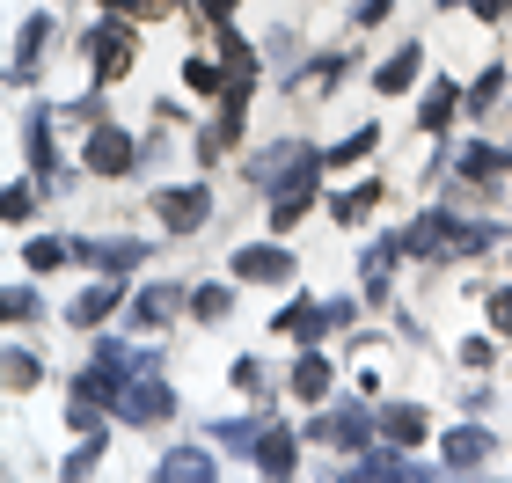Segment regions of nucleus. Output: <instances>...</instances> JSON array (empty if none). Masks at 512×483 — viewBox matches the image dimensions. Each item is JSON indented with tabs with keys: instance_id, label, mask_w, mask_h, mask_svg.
Here are the masks:
<instances>
[{
	"instance_id": "f257e3e1",
	"label": "nucleus",
	"mask_w": 512,
	"mask_h": 483,
	"mask_svg": "<svg viewBox=\"0 0 512 483\" xmlns=\"http://www.w3.org/2000/svg\"><path fill=\"white\" fill-rule=\"evenodd\" d=\"M154 213H161L169 235H198V227L213 220V191H205V183H176V191L154 198Z\"/></svg>"
},
{
	"instance_id": "f03ea898",
	"label": "nucleus",
	"mask_w": 512,
	"mask_h": 483,
	"mask_svg": "<svg viewBox=\"0 0 512 483\" xmlns=\"http://www.w3.org/2000/svg\"><path fill=\"white\" fill-rule=\"evenodd\" d=\"M169 410H176V388H161L154 374L125 381V396H118V418H125V425H161Z\"/></svg>"
},
{
	"instance_id": "7ed1b4c3",
	"label": "nucleus",
	"mask_w": 512,
	"mask_h": 483,
	"mask_svg": "<svg viewBox=\"0 0 512 483\" xmlns=\"http://www.w3.org/2000/svg\"><path fill=\"white\" fill-rule=\"evenodd\" d=\"M88 66H96L103 81H118L132 66V22H96V30H88Z\"/></svg>"
},
{
	"instance_id": "20e7f679",
	"label": "nucleus",
	"mask_w": 512,
	"mask_h": 483,
	"mask_svg": "<svg viewBox=\"0 0 512 483\" xmlns=\"http://www.w3.org/2000/svg\"><path fill=\"white\" fill-rule=\"evenodd\" d=\"M315 169H322V161H308V169H293V176H286V183L271 191V227H278V235H286V227H293V220H300V213L315 205Z\"/></svg>"
},
{
	"instance_id": "39448f33",
	"label": "nucleus",
	"mask_w": 512,
	"mask_h": 483,
	"mask_svg": "<svg viewBox=\"0 0 512 483\" xmlns=\"http://www.w3.org/2000/svg\"><path fill=\"white\" fill-rule=\"evenodd\" d=\"M454 235H461L454 213H425L417 227H403V249L410 257H454Z\"/></svg>"
},
{
	"instance_id": "423d86ee",
	"label": "nucleus",
	"mask_w": 512,
	"mask_h": 483,
	"mask_svg": "<svg viewBox=\"0 0 512 483\" xmlns=\"http://www.w3.org/2000/svg\"><path fill=\"white\" fill-rule=\"evenodd\" d=\"M235 279H278V286H286L293 279V249H271V242L235 249Z\"/></svg>"
},
{
	"instance_id": "0eeeda50",
	"label": "nucleus",
	"mask_w": 512,
	"mask_h": 483,
	"mask_svg": "<svg viewBox=\"0 0 512 483\" xmlns=\"http://www.w3.org/2000/svg\"><path fill=\"white\" fill-rule=\"evenodd\" d=\"M439 454H447V469H454V476H469V469H483V462H491V432L454 425L447 440H439Z\"/></svg>"
},
{
	"instance_id": "6e6552de",
	"label": "nucleus",
	"mask_w": 512,
	"mask_h": 483,
	"mask_svg": "<svg viewBox=\"0 0 512 483\" xmlns=\"http://www.w3.org/2000/svg\"><path fill=\"white\" fill-rule=\"evenodd\" d=\"M132 161H139V154H132L125 132H118V125H110V132L96 125V140H88V169H96V176H132Z\"/></svg>"
},
{
	"instance_id": "1a4fd4ad",
	"label": "nucleus",
	"mask_w": 512,
	"mask_h": 483,
	"mask_svg": "<svg viewBox=\"0 0 512 483\" xmlns=\"http://www.w3.org/2000/svg\"><path fill=\"white\" fill-rule=\"evenodd\" d=\"M118 301H125V286H118V271H103V286H88V293H81V301H74V308H66V315H74V322H81V330H96V322H103L110 308H118Z\"/></svg>"
},
{
	"instance_id": "9d476101",
	"label": "nucleus",
	"mask_w": 512,
	"mask_h": 483,
	"mask_svg": "<svg viewBox=\"0 0 512 483\" xmlns=\"http://www.w3.org/2000/svg\"><path fill=\"white\" fill-rule=\"evenodd\" d=\"M308 432H315V440H330V447H366V432H374V425H366V410H330V418H315Z\"/></svg>"
},
{
	"instance_id": "9b49d317",
	"label": "nucleus",
	"mask_w": 512,
	"mask_h": 483,
	"mask_svg": "<svg viewBox=\"0 0 512 483\" xmlns=\"http://www.w3.org/2000/svg\"><path fill=\"white\" fill-rule=\"evenodd\" d=\"M30 169H37V183L44 191H66V169H59V147H52V125H30Z\"/></svg>"
},
{
	"instance_id": "f8f14e48",
	"label": "nucleus",
	"mask_w": 512,
	"mask_h": 483,
	"mask_svg": "<svg viewBox=\"0 0 512 483\" xmlns=\"http://www.w3.org/2000/svg\"><path fill=\"white\" fill-rule=\"evenodd\" d=\"M52 44V15H30L22 22V37H15V81H30L37 74V52Z\"/></svg>"
},
{
	"instance_id": "ddd939ff",
	"label": "nucleus",
	"mask_w": 512,
	"mask_h": 483,
	"mask_svg": "<svg viewBox=\"0 0 512 483\" xmlns=\"http://www.w3.org/2000/svg\"><path fill=\"white\" fill-rule=\"evenodd\" d=\"M256 469H264V476H293V469H300L293 432H264V440H256Z\"/></svg>"
},
{
	"instance_id": "4468645a",
	"label": "nucleus",
	"mask_w": 512,
	"mask_h": 483,
	"mask_svg": "<svg viewBox=\"0 0 512 483\" xmlns=\"http://www.w3.org/2000/svg\"><path fill=\"white\" fill-rule=\"evenodd\" d=\"M176 308H183V293H176V286H147V293L132 301V322H139V330H161V322H169Z\"/></svg>"
},
{
	"instance_id": "2eb2a0df",
	"label": "nucleus",
	"mask_w": 512,
	"mask_h": 483,
	"mask_svg": "<svg viewBox=\"0 0 512 483\" xmlns=\"http://www.w3.org/2000/svg\"><path fill=\"white\" fill-rule=\"evenodd\" d=\"M417 66H425V44H403V52H395L381 74H374V81H381V96H403V88L417 81Z\"/></svg>"
},
{
	"instance_id": "dca6fc26",
	"label": "nucleus",
	"mask_w": 512,
	"mask_h": 483,
	"mask_svg": "<svg viewBox=\"0 0 512 483\" xmlns=\"http://www.w3.org/2000/svg\"><path fill=\"white\" fill-rule=\"evenodd\" d=\"M278 330H293L300 344H322V330H330V308H308V301H293V308H278Z\"/></svg>"
},
{
	"instance_id": "f3484780",
	"label": "nucleus",
	"mask_w": 512,
	"mask_h": 483,
	"mask_svg": "<svg viewBox=\"0 0 512 483\" xmlns=\"http://www.w3.org/2000/svg\"><path fill=\"white\" fill-rule=\"evenodd\" d=\"M330 381H337V374H330V359H322V352H308V359L293 366V396H300V403L330 396Z\"/></svg>"
},
{
	"instance_id": "a211bd4d",
	"label": "nucleus",
	"mask_w": 512,
	"mask_h": 483,
	"mask_svg": "<svg viewBox=\"0 0 512 483\" xmlns=\"http://www.w3.org/2000/svg\"><path fill=\"white\" fill-rule=\"evenodd\" d=\"M469 183H498V169H512V161L498 154V147H461V161H454Z\"/></svg>"
},
{
	"instance_id": "6ab92c4d",
	"label": "nucleus",
	"mask_w": 512,
	"mask_h": 483,
	"mask_svg": "<svg viewBox=\"0 0 512 483\" xmlns=\"http://www.w3.org/2000/svg\"><path fill=\"white\" fill-rule=\"evenodd\" d=\"M505 66H491V74H476V88H469V118H491V110L505 103Z\"/></svg>"
},
{
	"instance_id": "aec40b11",
	"label": "nucleus",
	"mask_w": 512,
	"mask_h": 483,
	"mask_svg": "<svg viewBox=\"0 0 512 483\" xmlns=\"http://www.w3.org/2000/svg\"><path fill=\"white\" fill-rule=\"evenodd\" d=\"M374 205H381V183H359V191H337V198H330V213H337L344 227H352V220L374 213Z\"/></svg>"
},
{
	"instance_id": "412c9836",
	"label": "nucleus",
	"mask_w": 512,
	"mask_h": 483,
	"mask_svg": "<svg viewBox=\"0 0 512 483\" xmlns=\"http://www.w3.org/2000/svg\"><path fill=\"white\" fill-rule=\"evenodd\" d=\"M213 440H220V447H235V454H249L256 440H264V418H220V425H213Z\"/></svg>"
},
{
	"instance_id": "4be33fe9",
	"label": "nucleus",
	"mask_w": 512,
	"mask_h": 483,
	"mask_svg": "<svg viewBox=\"0 0 512 483\" xmlns=\"http://www.w3.org/2000/svg\"><path fill=\"white\" fill-rule=\"evenodd\" d=\"M154 476H161V483H169V476H213V454H205V447H176Z\"/></svg>"
},
{
	"instance_id": "5701e85b",
	"label": "nucleus",
	"mask_w": 512,
	"mask_h": 483,
	"mask_svg": "<svg viewBox=\"0 0 512 483\" xmlns=\"http://www.w3.org/2000/svg\"><path fill=\"white\" fill-rule=\"evenodd\" d=\"M454 96H461V88H454V81H432V88H425V110H417V118H425V125L439 132V125H447V118H454Z\"/></svg>"
},
{
	"instance_id": "b1692460",
	"label": "nucleus",
	"mask_w": 512,
	"mask_h": 483,
	"mask_svg": "<svg viewBox=\"0 0 512 483\" xmlns=\"http://www.w3.org/2000/svg\"><path fill=\"white\" fill-rule=\"evenodd\" d=\"M381 425H388V440H395V447H410V440H425V410H410V403H403V410H388V418H381Z\"/></svg>"
},
{
	"instance_id": "393cba45",
	"label": "nucleus",
	"mask_w": 512,
	"mask_h": 483,
	"mask_svg": "<svg viewBox=\"0 0 512 483\" xmlns=\"http://www.w3.org/2000/svg\"><path fill=\"white\" fill-rule=\"evenodd\" d=\"M227 301H235L227 286H198V293H191V315H198V322H220V315H227Z\"/></svg>"
},
{
	"instance_id": "a878e982",
	"label": "nucleus",
	"mask_w": 512,
	"mask_h": 483,
	"mask_svg": "<svg viewBox=\"0 0 512 483\" xmlns=\"http://www.w3.org/2000/svg\"><path fill=\"white\" fill-rule=\"evenodd\" d=\"M96 462H103V432H81V447L66 454V476H88Z\"/></svg>"
},
{
	"instance_id": "bb28decb",
	"label": "nucleus",
	"mask_w": 512,
	"mask_h": 483,
	"mask_svg": "<svg viewBox=\"0 0 512 483\" xmlns=\"http://www.w3.org/2000/svg\"><path fill=\"white\" fill-rule=\"evenodd\" d=\"M344 476H417V469H403L395 454H359V462L344 469Z\"/></svg>"
},
{
	"instance_id": "cd10ccee",
	"label": "nucleus",
	"mask_w": 512,
	"mask_h": 483,
	"mask_svg": "<svg viewBox=\"0 0 512 483\" xmlns=\"http://www.w3.org/2000/svg\"><path fill=\"white\" fill-rule=\"evenodd\" d=\"M74 257V242H30V271H59Z\"/></svg>"
},
{
	"instance_id": "c85d7f7f",
	"label": "nucleus",
	"mask_w": 512,
	"mask_h": 483,
	"mask_svg": "<svg viewBox=\"0 0 512 483\" xmlns=\"http://www.w3.org/2000/svg\"><path fill=\"white\" fill-rule=\"evenodd\" d=\"M183 81L205 96V88H220V66H213V59H191V66H183Z\"/></svg>"
},
{
	"instance_id": "c756f323",
	"label": "nucleus",
	"mask_w": 512,
	"mask_h": 483,
	"mask_svg": "<svg viewBox=\"0 0 512 483\" xmlns=\"http://www.w3.org/2000/svg\"><path fill=\"white\" fill-rule=\"evenodd\" d=\"M359 154H374V132H352V140L330 154V169H344V161H359Z\"/></svg>"
},
{
	"instance_id": "7c9ffc66",
	"label": "nucleus",
	"mask_w": 512,
	"mask_h": 483,
	"mask_svg": "<svg viewBox=\"0 0 512 483\" xmlns=\"http://www.w3.org/2000/svg\"><path fill=\"white\" fill-rule=\"evenodd\" d=\"M103 8H118V15H169L176 0H103Z\"/></svg>"
},
{
	"instance_id": "2f4dec72",
	"label": "nucleus",
	"mask_w": 512,
	"mask_h": 483,
	"mask_svg": "<svg viewBox=\"0 0 512 483\" xmlns=\"http://www.w3.org/2000/svg\"><path fill=\"white\" fill-rule=\"evenodd\" d=\"M352 74V52H330V59H315V81H344Z\"/></svg>"
},
{
	"instance_id": "473e14b6",
	"label": "nucleus",
	"mask_w": 512,
	"mask_h": 483,
	"mask_svg": "<svg viewBox=\"0 0 512 483\" xmlns=\"http://www.w3.org/2000/svg\"><path fill=\"white\" fill-rule=\"evenodd\" d=\"M30 315H37V293L15 286V293H8V322H30Z\"/></svg>"
},
{
	"instance_id": "72a5a7b5",
	"label": "nucleus",
	"mask_w": 512,
	"mask_h": 483,
	"mask_svg": "<svg viewBox=\"0 0 512 483\" xmlns=\"http://www.w3.org/2000/svg\"><path fill=\"white\" fill-rule=\"evenodd\" d=\"M8 381L30 388V381H37V359H30V352H8Z\"/></svg>"
},
{
	"instance_id": "f704fd0d",
	"label": "nucleus",
	"mask_w": 512,
	"mask_h": 483,
	"mask_svg": "<svg viewBox=\"0 0 512 483\" xmlns=\"http://www.w3.org/2000/svg\"><path fill=\"white\" fill-rule=\"evenodd\" d=\"M461 359H469V366H491L498 344H491V337H469V344H461Z\"/></svg>"
},
{
	"instance_id": "c9c22d12",
	"label": "nucleus",
	"mask_w": 512,
	"mask_h": 483,
	"mask_svg": "<svg viewBox=\"0 0 512 483\" xmlns=\"http://www.w3.org/2000/svg\"><path fill=\"white\" fill-rule=\"evenodd\" d=\"M30 205H37V191H30V183H15V191H8V220H30Z\"/></svg>"
},
{
	"instance_id": "e433bc0d",
	"label": "nucleus",
	"mask_w": 512,
	"mask_h": 483,
	"mask_svg": "<svg viewBox=\"0 0 512 483\" xmlns=\"http://www.w3.org/2000/svg\"><path fill=\"white\" fill-rule=\"evenodd\" d=\"M439 8H454V0H439ZM469 8H476L483 22H498V15H512V0H469Z\"/></svg>"
},
{
	"instance_id": "4c0bfd02",
	"label": "nucleus",
	"mask_w": 512,
	"mask_h": 483,
	"mask_svg": "<svg viewBox=\"0 0 512 483\" xmlns=\"http://www.w3.org/2000/svg\"><path fill=\"white\" fill-rule=\"evenodd\" d=\"M235 381L242 388H264V359H235Z\"/></svg>"
},
{
	"instance_id": "58836bf2",
	"label": "nucleus",
	"mask_w": 512,
	"mask_h": 483,
	"mask_svg": "<svg viewBox=\"0 0 512 483\" xmlns=\"http://www.w3.org/2000/svg\"><path fill=\"white\" fill-rule=\"evenodd\" d=\"M491 322H498V330H512V293H491Z\"/></svg>"
},
{
	"instance_id": "ea45409f",
	"label": "nucleus",
	"mask_w": 512,
	"mask_h": 483,
	"mask_svg": "<svg viewBox=\"0 0 512 483\" xmlns=\"http://www.w3.org/2000/svg\"><path fill=\"white\" fill-rule=\"evenodd\" d=\"M198 8L213 15V22H227V15H235V0H198Z\"/></svg>"
},
{
	"instance_id": "a19ab883",
	"label": "nucleus",
	"mask_w": 512,
	"mask_h": 483,
	"mask_svg": "<svg viewBox=\"0 0 512 483\" xmlns=\"http://www.w3.org/2000/svg\"><path fill=\"white\" fill-rule=\"evenodd\" d=\"M505 110H512V103H505Z\"/></svg>"
}]
</instances>
